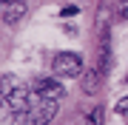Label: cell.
<instances>
[{
    "mask_svg": "<svg viewBox=\"0 0 128 125\" xmlns=\"http://www.w3.org/2000/svg\"><path fill=\"white\" fill-rule=\"evenodd\" d=\"M63 97H66V88L54 77L34 80L32 88H28V108L20 114V122L23 125H48L57 117Z\"/></svg>",
    "mask_w": 128,
    "mask_h": 125,
    "instance_id": "cell-1",
    "label": "cell"
},
{
    "mask_svg": "<svg viewBox=\"0 0 128 125\" xmlns=\"http://www.w3.org/2000/svg\"><path fill=\"white\" fill-rule=\"evenodd\" d=\"M0 91H3V105H9L17 117L28 108V91L23 88V83H20L14 74H3Z\"/></svg>",
    "mask_w": 128,
    "mask_h": 125,
    "instance_id": "cell-2",
    "label": "cell"
},
{
    "mask_svg": "<svg viewBox=\"0 0 128 125\" xmlns=\"http://www.w3.org/2000/svg\"><path fill=\"white\" fill-rule=\"evenodd\" d=\"M57 77H80L82 74V57L77 51H60V54L51 60Z\"/></svg>",
    "mask_w": 128,
    "mask_h": 125,
    "instance_id": "cell-3",
    "label": "cell"
},
{
    "mask_svg": "<svg viewBox=\"0 0 128 125\" xmlns=\"http://www.w3.org/2000/svg\"><path fill=\"white\" fill-rule=\"evenodd\" d=\"M88 125H102V108H94V114H88Z\"/></svg>",
    "mask_w": 128,
    "mask_h": 125,
    "instance_id": "cell-4",
    "label": "cell"
},
{
    "mask_svg": "<svg viewBox=\"0 0 128 125\" xmlns=\"http://www.w3.org/2000/svg\"><path fill=\"white\" fill-rule=\"evenodd\" d=\"M117 114L122 117V120H128V97H122V100H120V105H117Z\"/></svg>",
    "mask_w": 128,
    "mask_h": 125,
    "instance_id": "cell-5",
    "label": "cell"
},
{
    "mask_svg": "<svg viewBox=\"0 0 128 125\" xmlns=\"http://www.w3.org/2000/svg\"><path fill=\"white\" fill-rule=\"evenodd\" d=\"M60 14H63V17H74V14H77V9H74V6H68V9H63Z\"/></svg>",
    "mask_w": 128,
    "mask_h": 125,
    "instance_id": "cell-6",
    "label": "cell"
},
{
    "mask_svg": "<svg viewBox=\"0 0 128 125\" xmlns=\"http://www.w3.org/2000/svg\"><path fill=\"white\" fill-rule=\"evenodd\" d=\"M122 17H128V3H125V6H122Z\"/></svg>",
    "mask_w": 128,
    "mask_h": 125,
    "instance_id": "cell-7",
    "label": "cell"
}]
</instances>
